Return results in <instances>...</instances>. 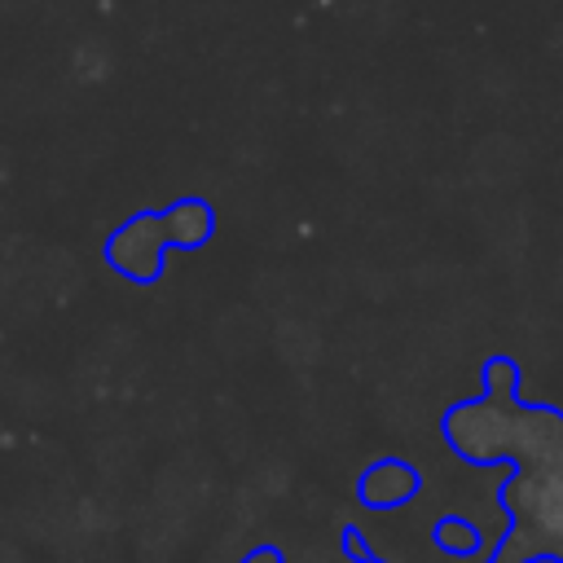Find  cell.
<instances>
[{
  "label": "cell",
  "instance_id": "6da1fadb",
  "mask_svg": "<svg viewBox=\"0 0 563 563\" xmlns=\"http://www.w3.org/2000/svg\"><path fill=\"white\" fill-rule=\"evenodd\" d=\"M167 233H163V220L158 211H141L132 220H123L110 242H106V260L114 273L132 277V282H154L167 264Z\"/></svg>",
  "mask_w": 563,
  "mask_h": 563
},
{
  "label": "cell",
  "instance_id": "7a4b0ae2",
  "mask_svg": "<svg viewBox=\"0 0 563 563\" xmlns=\"http://www.w3.org/2000/svg\"><path fill=\"white\" fill-rule=\"evenodd\" d=\"M449 440L471 462H497V453L515 444V418L497 413L493 405H462L449 418Z\"/></svg>",
  "mask_w": 563,
  "mask_h": 563
},
{
  "label": "cell",
  "instance_id": "3957f363",
  "mask_svg": "<svg viewBox=\"0 0 563 563\" xmlns=\"http://www.w3.org/2000/svg\"><path fill=\"white\" fill-rule=\"evenodd\" d=\"M356 493H361V501H365L369 510H391V506L413 501L418 475H413V466H405V462H374V466L361 475Z\"/></svg>",
  "mask_w": 563,
  "mask_h": 563
},
{
  "label": "cell",
  "instance_id": "277c9868",
  "mask_svg": "<svg viewBox=\"0 0 563 563\" xmlns=\"http://www.w3.org/2000/svg\"><path fill=\"white\" fill-rule=\"evenodd\" d=\"M158 220H163V233H167L172 251H198L216 233V211L202 198H180L167 211H158Z\"/></svg>",
  "mask_w": 563,
  "mask_h": 563
},
{
  "label": "cell",
  "instance_id": "5b68a950",
  "mask_svg": "<svg viewBox=\"0 0 563 563\" xmlns=\"http://www.w3.org/2000/svg\"><path fill=\"white\" fill-rule=\"evenodd\" d=\"M431 537H435V545H440V550H449V554H462V559L479 550V532H475L466 519H440Z\"/></svg>",
  "mask_w": 563,
  "mask_h": 563
}]
</instances>
